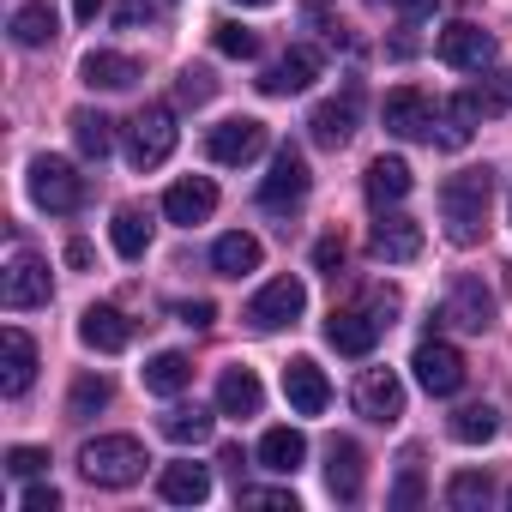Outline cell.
Instances as JSON below:
<instances>
[{"label": "cell", "instance_id": "603a6c76", "mask_svg": "<svg viewBox=\"0 0 512 512\" xmlns=\"http://www.w3.org/2000/svg\"><path fill=\"white\" fill-rule=\"evenodd\" d=\"M79 338H85L91 350L115 356V350H127V344H133V320H127L121 308H85V320H79Z\"/></svg>", "mask_w": 512, "mask_h": 512}, {"label": "cell", "instance_id": "7c38bea8", "mask_svg": "<svg viewBox=\"0 0 512 512\" xmlns=\"http://www.w3.org/2000/svg\"><path fill=\"white\" fill-rule=\"evenodd\" d=\"M320 79V49H308V43H296L284 61H272L266 67V79H260V91L266 97H302L308 85Z\"/></svg>", "mask_w": 512, "mask_h": 512}, {"label": "cell", "instance_id": "ee69618b", "mask_svg": "<svg viewBox=\"0 0 512 512\" xmlns=\"http://www.w3.org/2000/svg\"><path fill=\"white\" fill-rule=\"evenodd\" d=\"M175 320H181V326H193V332H205V326L217 320V308H211V302H181V308H175Z\"/></svg>", "mask_w": 512, "mask_h": 512}, {"label": "cell", "instance_id": "681fc988", "mask_svg": "<svg viewBox=\"0 0 512 512\" xmlns=\"http://www.w3.org/2000/svg\"><path fill=\"white\" fill-rule=\"evenodd\" d=\"M67 266H79V272L91 266V247H85V241H67Z\"/></svg>", "mask_w": 512, "mask_h": 512}, {"label": "cell", "instance_id": "4316f807", "mask_svg": "<svg viewBox=\"0 0 512 512\" xmlns=\"http://www.w3.org/2000/svg\"><path fill=\"white\" fill-rule=\"evenodd\" d=\"M211 266H217V278H247V272H260V241H253L247 229H229V235H217V247H211Z\"/></svg>", "mask_w": 512, "mask_h": 512}, {"label": "cell", "instance_id": "bcb514c9", "mask_svg": "<svg viewBox=\"0 0 512 512\" xmlns=\"http://www.w3.org/2000/svg\"><path fill=\"white\" fill-rule=\"evenodd\" d=\"M121 25H139V19H157V0H121Z\"/></svg>", "mask_w": 512, "mask_h": 512}, {"label": "cell", "instance_id": "4fadbf2b", "mask_svg": "<svg viewBox=\"0 0 512 512\" xmlns=\"http://www.w3.org/2000/svg\"><path fill=\"white\" fill-rule=\"evenodd\" d=\"M380 121H386V133H398V139H434V103H428L416 85L392 91L386 109H380Z\"/></svg>", "mask_w": 512, "mask_h": 512}, {"label": "cell", "instance_id": "c3c4849f", "mask_svg": "<svg viewBox=\"0 0 512 512\" xmlns=\"http://www.w3.org/2000/svg\"><path fill=\"white\" fill-rule=\"evenodd\" d=\"M392 7H398V13H410V19H422V13H434V7H440V0H392Z\"/></svg>", "mask_w": 512, "mask_h": 512}, {"label": "cell", "instance_id": "7a4b0ae2", "mask_svg": "<svg viewBox=\"0 0 512 512\" xmlns=\"http://www.w3.org/2000/svg\"><path fill=\"white\" fill-rule=\"evenodd\" d=\"M145 446L133 440V434H97V440H85V452H79V470H85V482L91 488H133L139 476H145Z\"/></svg>", "mask_w": 512, "mask_h": 512}, {"label": "cell", "instance_id": "44dd1931", "mask_svg": "<svg viewBox=\"0 0 512 512\" xmlns=\"http://www.w3.org/2000/svg\"><path fill=\"white\" fill-rule=\"evenodd\" d=\"M79 79L91 91H127V85H139V61L133 55H115V49H91L79 61Z\"/></svg>", "mask_w": 512, "mask_h": 512}, {"label": "cell", "instance_id": "d6a6232c", "mask_svg": "<svg viewBox=\"0 0 512 512\" xmlns=\"http://www.w3.org/2000/svg\"><path fill=\"white\" fill-rule=\"evenodd\" d=\"M55 37V7L49 0H25V7L13 13V43L19 49H43Z\"/></svg>", "mask_w": 512, "mask_h": 512}, {"label": "cell", "instance_id": "7bdbcfd3", "mask_svg": "<svg viewBox=\"0 0 512 512\" xmlns=\"http://www.w3.org/2000/svg\"><path fill=\"white\" fill-rule=\"evenodd\" d=\"M25 512H61V488L55 482H31L25 488Z\"/></svg>", "mask_w": 512, "mask_h": 512}, {"label": "cell", "instance_id": "ba28073f", "mask_svg": "<svg viewBox=\"0 0 512 512\" xmlns=\"http://www.w3.org/2000/svg\"><path fill=\"white\" fill-rule=\"evenodd\" d=\"M49 266L37 260L31 247H13V260H7V272H0V302L7 308H43L49 302Z\"/></svg>", "mask_w": 512, "mask_h": 512}, {"label": "cell", "instance_id": "e575fe53", "mask_svg": "<svg viewBox=\"0 0 512 512\" xmlns=\"http://www.w3.org/2000/svg\"><path fill=\"white\" fill-rule=\"evenodd\" d=\"M109 398H115V392H109L103 374H79L73 392H67V416H73V422H91L97 410H109Z\"/></svg>", "mask_w": 512, "mask_h": 512}, {"label": "cell", "instance_id": "816d5d0a", "mask_svg": "<svg viewBox=\"0 0 512 512\" xmlns=\"http://www.w3.org/2000/svg\"><path fill=\"white\" fill-rule=\"evenodd\" d=\"M506 506H512V488H506Z\"/></svg>", "mask_w": 512, "mask_h": 512}, {"label": "cell", "instance_id": "8fae6325", "mask_svg": "<svg viewBox=\"0 0 512 512\" xmlns=\"http://www.w3.org/2000/svg\"><path fill=\"white\" fill-rule=\"evenodd\" d=\"M356 410H362L368 422L392 428V422L404 416V380H398L392 368H362V380H356Z\"/></svg>", "mask_w": 512, "mask_h": 512}, {"label": "cell", "instance_id": "8d00e7d4", "mask_svg": "<svg viewBox=\"0 0 512 512\" xmlns=\"http://www.w3.org/2000/svg\"><path fill=\"white\" fill-rule=\"evenodd\" d=\"M488 500H494V482H488L482 470H458V476L446 482V506H452V512H482Z\"/></svg>", "mask_w": 512, "mask_h": 512}, {"label": "cell", "instance_id": "6da1fadb", "mask_svg": "<svg viewBox=\"0 0 512 512\" xmlns=\"http://www.w3.org/2000/svg\"><path fill=\"white\" fill-rule=\"evenodd\" d=\"M488 205H494V175H488V169H458V175H446V187H440V223H446V235H452L458 247H470V241L482 235Z\"/></svg>", "mask_w": 512, "mask_h": 512}, {"label": "cell", "instance_id": "277c9868", "mask_svg": "<svg viewBox=\"0 0 512 512\" xmlns=\"http://www.w3.org/2000/svg\"><path fill=\"white\" fill-rule=\"evenodd\" d=\"M31 199H37L43 211L67 217V211H79L85 181H79V169H73L67 157H31Z\"/></svg>", "mask_w": 512, "mask_h": 512}, {"label": "cell", "instance_id": "cb8c5ba5", "mask_svg": "<svg viewBox=\"0 0 512 512\" xmlns=\"http://www.w3.org/2000/svg\"><path fill=\"white\" fill-rule=\"evenodd\" d=\"M326 488H332V500H362V446L356 440L326 446Z\"/></svg>", "mask_w": 512, "mask_h": 512}, {"label": "cell", "instance_id": "f907efd6", "mask_svg": "<svg viewBox=\"0 0 512 512\" xmlns=\"http://www.w3.org/2000/svg\"><path fill=\"white\" fill-rule=\"evenodd\" d=\"M235 7H278V0H235Z\"/></svg>", "mask_w": 512, "mask_h": 512}, {"label": "cell", "instance_id": "8992f818", "mask_svg": "<svg viewBox=\"0 0 512 512\" xmlns=\"http://www.w3.org/2000/svg\"><path fill=\"white\" fill-rule=\"evenodd\" d=\"M205 151H211V163H223V169H241V163H253V157L266 151V121H253V115L217 121V127L205 133Z\"/></svg>", "mask_w": 512, "mask_h": 512}, {"label": "cell", "instance_id": "f35d334b", "mask_svg": "<svg viewBox=\"0 0 512 512\" xmlns=\"http://www.w3.org/2000/svg\"><path fill=\"white\" fill-rule=\"evenodd\" d=\"M211 91H217V85H211V73H205V67H187V73L175 79V97H181V103H193V109H199V103H211Z\"/></svg>", "mask_w": 512, "mask_h": 512}, {"label": "cell", "instance_id": "5bb4252c", "mask_svg": "<svg viewBox=\"0 0 512 512\" xmlns=\"http://www.w3.org/2000/svg\"><path fill=\"white\" fill-rule=\"evenodd\" d=\"M211 211H217V187H211L205 175H181V181L163 193V217H169V223H181V229L205 223Z\"/></svg>", "mask_w": 512, "mask_h": 512}, {"label": "cell", "instance_id": "d590c367", "mask_svg": "<svg viewBox=\"0 0 512 512\" xmlns=\"http://www.w3.org/2000/svg\"><path fill=\"white\" fill-rule=\"evenodd\" d=\"M500 434V416H494V404H464V410H452V440H464V446H482V440H494Z\"/></svg>", "mask_w": 512, "mask_h": 512}, {"label": "cell", "instance_id": "9a60e30c", "mask_svg": "<svg viewBox=\"0 0 512 512\" xmlns=\"http://www.w3.org/2000/svg\"><path fill=\"white\" fill-rule=\"evenodd\" d=\"M284 398H290L296 416H320V410L332 404V386H326V374H320L314 356H296V362L284 368Z\"/></svg>", "mask_w": 512, "mask_h": 512}, {"label": "cell", "instance_id": "ab89813d", "mask_svg": "<svg viewBox=\"0 0 512 512\" xmlns=\"http://www.w3.org/2000/svg\"><path fill=\"white\" fill-rule=\"evenodd\" d=\"M7 470H13L19 482H31V476L49 470V452H43V446H13V452H7Z\"/></svg>", "mask_w": 512, "mask_h": 512}, {"label": "cell", "instance_id": "2e32d148", "mask_svg": "<svg viewBox=\"0 0 512 512\" xmlns=\"http://www.w3.org/2000/svg\"><path fill=\"white\" fill-rule=\"evenodd\" d=\"M0 350H7V362H0V392H7V398H25L31 380H37V344H31V332L7 326V332H0Z\"/></svg>", "mask_w": 512, "mask_h": 512}, {"label": "cell", "instance_id": "52a82bcc", "mask_svg": "<svg viewBox=\"0 0 512 512\" xmlns=\"http://www.w3.org/2000/svg\"><path fill=\"white\" fill-rule=\"evenodd\" d=\"M308 199V157L296 151V145H278V157H272V175L260 181V205L266 211H296Z\"/></svg>", "mask_w": 512, "mask_h": 512}, {"label": "cell", "instance_id": "3957f363", "mask_svg": "<svg viewBox=\"0 0 512 512\" xmlns=\"http://www.w3.org/2000/svg\"><path fill=\"white\" fill-rule=\"evenodd\" d=\"M175 139H181L175 109H169V103H145V109L127 121V163H133V169H157V163H169Z\"/></svg>", "mask_w": 512, "mask_h": 512}, {"label": "cell", "instance_id": "ffe728a7", "mask_svg": "<svg viewBox=\"0 0 512 512\" xmlns=\"http://www.w3.org/2000/svg\"><path fill=\"white\" fill-rule=\"evenodd\" d=\"M326 344H332L338 356H368V350L380 344V320L362 314V308H332V320H326Z\"/></svg>", "mask_w": 512, "mask_h": 512}, {"label": "cell", "instance_id": "83f0119b", "mask_svg": "<svg viewBox=\"0 0 512 512\" xmlns=\"http://www.w3.org/2000/svg\"><path fill=\"white\" fill-rule=\"evenodd\" d=\"M362 187H368V205L386 211V205H398V199L410 193V163H404V157H374Z\"/></svg>", "mask_w": 512, "mask_h": 512}, {"label": "cell", "instance_id": "f1b7e54d", "mask_svg": "<svg viewBox=\"0 0 512 512\" xmlns=\"http://www.w3.org/2000/svg\"><path fill=\"white\" fill-rule=\"evenodd\" d=\"M109 241H115L121 260H145V247H151V217H145L139 205H121V211L109 217Z\"/></svg>", "mask_w": 512, "mask_h": 512}, {"label": "cell", "instance_id": "d6986e66", "mask_svg": "<svg viewBox=\"0 0 512 512\" xmlns=\"http://www.w3.org/2000/svg\"><path fill=\"white\" fill-rule=\"evenodd\" d=\"M446 320H452L458 332H488V326H494V296H488V284H482V278H458L452 296H446Z\"/></svg>", "mask_w": 512, "mask_h": 512}, {"label": "cell", "instance_id": "4dcf8cb0", "mask_svg": "<svg viewBox=\"0 0 512 512\" xmlns=\"http://www.w3.org/2000/svg\"><path fill=\"white\" fill-rule=\"evenodd\" d=\"M73 139H79V151H85L91 163H103V157L115 151V121H109L103 109H73Z\"/></svg>", "mask_w": 512, "mask_h": 512}, {"label": "cell", "instance_id": "484cf974", "mask_svg": "<svg viewBox=\"0 0 512 512\" xmlns=\"http://www.w3.org/2000/svg\"><path fill=\"white\" fill-rule=\"evenodd\" d=\"M157 494L169 506H199V500H211V470L205 464H163Z\"/></svg>", "mask_w": 512, "mask_h": 512}, {"label": "cell", "instance_id": "d4e9b609", "mask_svg": "<svg viewBox=\"0 0 512 512\" xmlns=\"http://www.w3.org/2000/svg\"><path fill=\"white\" fill-rule=\"evenodd\" d=\"M476 121H482V103H476V91H464V97H452V103L434 115V139H440L446 151H464L470 133H476Z\"/></svg>", "mask_w": 512, "mask_h": 512}, {"label": "cell", "instance_id": "f6af8a7d", "mask_svg": "<svg viewBox=\"0 0 512 512\" xmlns=\"http://www.w3.org/2000/svg\"><path fill=\"white\" fill-rule=\"evenodd\" d=\"M314 266H320V272H332V278H338V266H344V241H338V235H326V241H320V247H314Z\"/></svg>", "mask_w": 512, "mask_h": 512}, {"label": "cell", "instance_id": "9c48e42d", "mask_svg": "<svg viewBox=\"0 0 512 512\" xmlns=\"http://www.w3.org/2000/svg\"><path fill=\"white\" fill-rule=\"evenodd\" d=\"M410 368H416V386H422L428 398H452V392L464 386V356H458L446 338H428V344H416Z\"/></svg>", "mask_w": 512, "mask_h": 512}, {"label": "cell", "instance_id": "30bf717a", "mask_svg": "<svg viewBox=\"0 0 512 512\" xmlns=\"http://www.w3.org/2000/svg\"><path fill=\"white\" fill-rule=\"evenodd\" d=\"M494 37L482 31V25H470V19H452L446 31H440V61L446 67H458V73H488L494 67Z\"/></svg>", "mask_w": 512, "mask_h": 512}, {"label": "cell", "instance_id": "1f68e13d", "mask_svg": "<svg viewBox=\"0 0 512 512\" xmlns=\"http://www.w3.org/2000/svg\"><path fill=\"white\" fill-rule=\"evenodd\" d=\"M187 380H193V362H187L181 350H157V356L145 362V392H157V398H175Z\"/></svg>", "mask_w": 512, "mask_h": 512}, {"label": "cell", "instance_id": "e0dca14e", "mask_svg": "<svg viewBox=\"0 0 512 512\" xmlns=\"http://www.w3.org/2000/svg\"><path fill=\"white\" fill-rule=\"evenodd\" d=\"M368 241H374V253H380L386 266H410L416 253H422V223H416V217H398V211H392V217L380 211V223H374Z\"/></svg>", "mask_w": 512, "mask_h": 512}, {"label": "cell", "instance_id": "b9f144b4", "mask_svg": "<svg viewBox=\"0 0 512 512\" xmlns=\"http://www.w3.org/2000/svg\"><path fill=\"white\" fill-rule=\"evenodd\" d=\"M392 506H398V512L422 506V470H416V464H410V470H404V476L392 482Z\"/></svg>", "mask_w": 512, "mask_h": 512}, {"label": "cell", "instance_id": "836d02e7", "mask_svg": "<svg viewBox=\"0 0 512 512\" xmlns=\"http://www.w3.org/2000/svg\"><path fill=\"white\" fill-rule=\"evenodd\" d=\"M163 440H175V446H199V440H211V410H199V404H175V410H163Z\"/></svg>", "mask_w": 512, "mask_h": 512}, {"label": "cell", "instance_id": "60d3db41", "mask_svg": "<svg viewBox=\"0 0 512 512\" xmlns=\"http://www.w3.org/2000/svg\"><path fill=\"white\" fill-rule=\"evenodd\" d=\"M241 506H260V512H296L290 488H241Z\"/></svg>", "mask_w": 512, "mask_h": 512}, {"label": "cell", "instance_id": "7dc6e473", "mask_svg": "<svg viewBox=\"0 0 512 512\" xmlns=\"http://www.w3.org/2000/svg\"><path fill=\"white\" fill-rule=\"evenodd\" d=\"M109 7V0H73V13H79V25H97V13Z\"/></svg>", "mask_w": 512, "mask_h": 512}, {"label": "cell", "instance_id": "74e56055", "mask_svg": "<svg viewBox=\"0 0 512 512\" xmlns=\"http://www.w3.org/2000/svg\"><path fill=\"white\" fill-rule=\"evenodd\" d=\"M211 43H217V55H229V61H253V55H260V37H253L247 25H217Z\"/></svg>", "mask_w": 512, "mask_h": 512}, {"label": "cell", "instance_id": "5b68a950", "mask_svg": "<svg viewBox=\"0 0 512 512\" xmlns=\"http://www.w3.org/2000/svg\"><path fill=\"white\" fill-rule=\"evenodd\" d=\"M302 308H308V290H302V278H272L260 296L247 302V326L253 332H278V326H296L302 320Z\"/></svg>", "mask_w": 512, "mask_h": 512}, {"label": "cell", "instance_id": "ac0fdd59", "mask_svg": "<svg viewBox=\"0 0 512 512\" xmlns=\"http://www.w3.org/2000/svg\"><path fill=\"white\" fill-rule=\"evenodd\" d=\"M356 109H362V91L350 85L344 97H332V103H320L314 109V121H308V133H314V145H326V151H338V145H350V133H356Z\"/></svg>", "mask_w": 512, "mask_h": 512}, {"label": "cell", "instance_id": "7402d4cb", "mask_svg": "<svg viewBox=\"0 0 512 512\" xmlns=\"http://www.w3.org/2000/svg\"><path fill=\"white\" fill-rule=\"evenodd\" d=\"M260 404H266L260 374L253 368H223V380H217V410L223 416H260Z\"/></svg>", "mask_w": 512, "mask_h": 512}, {"label": "cell", "instance_id": "f546056e", "mask_svg": "<svg viewBox=\"0 0 512 512\" xmlns=\"http://www.w3.org/2000/svg\"><path fill=\"white\" fill-rule=\"evenodd\" d=\"M302 458H308V440H302V428H266V434H260V464H266V470L290 476Z\"/></svg>", "mask_w": 512, "mask_h": 512}]
</instances>
